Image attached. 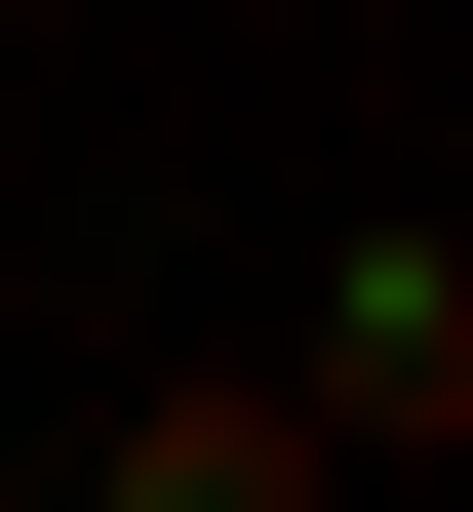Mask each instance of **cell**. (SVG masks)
Wrapping results in <instances>:
<instances>
[{
	"label": "cell",
	"instance_id": "7a4b0ae2",
	"mask_svg": "<svg viewBox=\"0 0 473 512\" xmlns=\"http://www.w3.org/2000/svg\"><path fill=\"white\" fill-rule=\"evenodd\" d=\"M79 512H355V473H316V394H158V434L79 473Z\"/></svg>",
	"mask_w": 473,
	"mask_h": 512
},
{
	"label": "cell",
	"instance_id": "6da1fadb",
	"mask_svg": "<svg viewBox=\"0 0 473 512\" xmlns=\"http://www.w3.org/2000/svg\"><path fill=\"white\" fill-rule=\"evenodd\" d=\"M355 434H473V237H355L316 276V473Z\"/></svg>",
	"mask_w": 473,
	"mask_h": 512
}]
</instances>
